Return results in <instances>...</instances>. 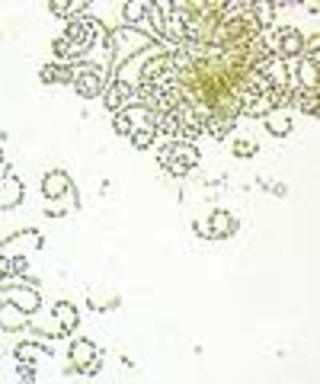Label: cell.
I'll return each mask as SVG.
<instances>
[{
    "label": "cell",
    "mask_w": 320,
    "mask_h": 384,
    "mask_svg": "<svg viewBox=\"0 0 320 384\" xmlns=\"http://www.w3.org/2000/svg\"><path fill=\"white\" fill-rule=\"evenodd\" d=\"M0 166H3V157H0Z\"/></svg>",
    "instance_id": "obj_17"
},
{
    "label": "cell",
    "mask_w": 320,
    "mask_h": 384,
    "mask_svg": "<svg viewBox=\"0 0 320 384\" xmlns=\"http://www.w3.org/2000/svg\"><path fill=\"white\" fill-rule=\"evenodd\" d=\"M71 359H74V365L84 371V375H93V371L99 369V353L87 339H77L74 346H71Z\"/></svg>",
    "instance_id": "obj_5"
},
{
    "label": "cell",
    "mask_w": 320,
    "mask_h": 384,
    "mask_svg": "<svg viewBox=\"0 0 320 384\" xmlns=\"http://www.w3.org/2000/svg\"><path fill=\"white\" fill-rule=\"evenodd\" d=\"M64 189H68V176H64V173H52L45 183H42V192H45V196H52V199L61 196Z\"/></svg>",
    "instance_id": "obj_10"
},
{
    "label": "cell",
    "mask_w": 320,
    "mask_h": 384,
    "mask_svg": "<svg viewBox=\"0 0 320 384\" xmlns=\"http://www.w3.org/2000/svg\"><path fill=\"white\" fill-rule=\"evenodd\" d=\"M99 32H103V26H99L96 20H90V16H74V20H68V32H64L61 38H54L52 48L61 61H74L90 52L93 42L99 38Z\"/></svg>",
    "instance_id": "obj_1"
},
{
    "label": "cell",
    "mask_w": 320,
    "mask_h": 384,
    "mask_svg": "<svg viewBox=\"0 0 320 384\" xmlns=\"http://www.w3.org/2000/svg\"><path fill=\"white\" fill-rule=\"evenodd\" d=\"M289 128H291V122L285 119V115H279V119H269V131H272V135H289Z\"/></svg>",
    "instance_id": "obj_13"
},
{
    "label": "cell",
    "mask_w": 320,
    "mask_h": 384,
    "mask_svg": "<svg viewBox=\"0 0 320 384\" xmlns=\"http://www.w3.org/2000/svg\"><path fill=\"white\" fill-rule=\"evenodd\" d=\"M58 314H61L64 327H74V324H77V314H74V308H68V304H61V308H58Z\"/></svg>",
    "instance_id": "obj_16"
},
{
    "label": "cell",
    "mask_w": 320,
    "mask_h": 384,
    "mask_svg": "<svg viewBox=\"0 0 320 384\" xmlns=\"http://www.w3.org/2000/svg\"><path fill=\"white\" fill-rule=\"evenodd\" d=\"M16 272H26V259H23V256H0V279L16 276Z\"/></svg>",
    "instance_id": "obj_8"
},
{
    "label": "cell",
    "mask_w": 320,
    "mask_h": 384,
    "mask_svg": "<svg viewBox=\"0 0 320 384\" xmlns=\"http://www.w3.org/2000/svg\"><path fill=\"white\" fill-rule=\"evenodd\" d=\"M157 160H160V166L170 170L173 176H186L192 166L198 164V151H196V144H189V141H170L160 148Z\"/></svg>",
    "instance_id": "obj_2"
},
{
    "label": "cell",
    "mask_w": 320,
    "mask_h": 384,
    "mask_svg": "<svg viewBox=\"0 0 320 384\" xmlns=\"http://www.w3.org/2000/svg\"><path fill=\"white\" fill-rule=\"evenodd\" d=\"M253 151H256V144H253V141H237V144H234V154H237V157H250Z\"/></svg>",
    "instance_id": "obj_15"
},
{
    "label": "cell",
    "mask_w": 320,
    "mask_h": 384,
    "mask_svg": "<svg viewBox=\"0 0 320 384\" xmlns=\"http://www.w3.org/2000/svg\"><path fill=\"white\" fill-rule=\"evenodd\" d=\"M16 375H20V384H32L36 371H32V365H29V362H20V365H16Z\"/></svg>",
    "instance_id": "obj_14"
},
{
    "label": "cell",
    "mask_w": 320,
    "mask_h": 384,
    "mask_svg": "<svg viewBox=\"0 0 320 384\" xmlns=\"http://www.w3.org/2000/svg\"><path fill=\"white\" fill-rule=\"evenodd\" d=\"M112 128L119 131V135H125V138H131V119H129V113H115V119H112Z\"/></svg>",
    "instance_id": "obj_12"
},
{
    "label": "cell",
    "mask_w": 320,
    "mask_h": 384,
    "mask_svg": "<svg viewBox=\"0 0 320 384\" xmlns=\"http://www.w3.org/2000/svg\"><path fill=\"white\" fill-rule=\"evenodd\" d=\"M71 83H74V90L80 93V97L93 99L106 90V74H103V68H77Z\"/></svg>",
    "instance_id": "obj_3"
},
{
    "label": "cell",
    "mask_w": 320,
    "mask_h": 384,
    "mask_svg": "<svg viewBox=\"0 0 320 384\" xmlns=\"http://www.w3.org/2000/svg\"><path fill=\"white\" fill-rule=\"evenodd\" d=\"M74 71L77 68H68V64H45V68L38 71V77L45 83H71L74 80Z\"/></svg>",
    "instance_id": "obj_7"
},
{
    "label": "cell",
    "mask_w": 320,
    "mask_h": 384,
    "mask_svg": "<svg viewBox=\"0 0 320 384\" xmlns=\"http://www.w3.org/2000/svg\"><path fill=\"white\" fill-rule=\"evenodd\" d=\"M154 138H157V128H138V131H131V144H135L138 151L151 148Z\"/></svg>",
    "instance_id": "obj_11"
},
{
    "label": "cell",
    "mask_w": 320,
    "mask_h": 384,
    "mask_svg": "<svg viewBox=\"0 0 320 384\" xmlns=\"http://www.w3.org/2000/svg\"><path fill=\"white\" fill-rule=\"evenodd\" d=\"M135 103V87L129 80H112L106 90V106L112 113H122V109H131Z\"/></svg>",
    "instance_id": "obj_4"
},
{
    "label": "cell",
    "mask_w": 320,
    "mask_h": 384,
    "mask_svg": "<svg viewBox=\"0 0 320 384\" xmlns=\"http://www.w3.org/2000/svg\"><path fill=\"white\" fill-rule=\"evenodd\" d=\"M231 231H234V221H231V215H224V211H214L212 221L202 225L205 237H224V234H231Z\"/></svg>",
    "instance_id": "obj_6"
},
{
    "label": "cell",
    "mask_w": 320,
    "mask_h": 384,
    "mask_svg": "<svg viewBox=\"0 0 320 384\" xmlns=\"http://www.w3.org/2000/svg\"><path fill=\"white\" fill-rule=\"evenodd\" d=\"M48 10H52L54 16H68V20H74V16L87 13V3L84 0H80V3H48Z\"/></svg>",
    "instance_id": "obj_9"
}]
</instances>
